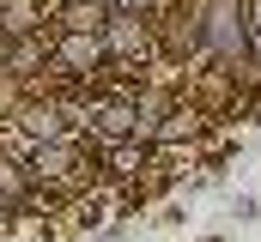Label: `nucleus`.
<instances>
[{"label": "nucleus", "instance_id": "nucleus-1", "mask_svg": "<svg viewBox=\"0 0 261 242\" xmlns=\"http://www.w3.org/2000/svg\"><path fill=\"white\" fill-rule=\"evenodd\" d=\"M200 43L219 49V55H237V49H243V0H206V12H200Z\"/></svg>", "mask_w": 261, "mask_h": 242}, {"label": "nucleus", "instance_id": "nucleus-2", "mask_svg": "<svg viewBox=\"0 0 261 242\" xmlns=\"http://www.w3.org/2000/svg\"><path fill=\"white\" fill-rule=\"evenodd\" d=\"M55 55H61V67H67V73H91V67L103 60V43H97L91 31H67Z\"/></svg>", "mask_w": 261, "mask_h": 242}, {"label": "nucleus", "instance_id": "nucleus-3", "mask_svg": "<svg viewBox=\"0 0 261 242\" xmlns=\"http://www.w3.org/2000/svg\"><path fill=\"white\" fill-rule=\"evenodd\" d=\"M18 121H24V133H31L37 145H43V139H61V127H67V121H61V109H24Z\"/></svg>", "mask_w": 261, "mask_h": 242}, {"label": "nucleus", "instance_id": "nucleus-4", "mask_svg": "<svg viewBox=\"0 0 261 242\" xmlns=\"http://www.w3.org/2000/svg\"><path fill=\"white\" fill-rule=\"evenodd\" d=\"M97 133H103V139H128L134 133V109L128 103H110V109L97 115Z\"/></svg>", "mask_w": 261, "mask_h": 242}, {"label": "nucleus", "instance_id": "nucleus-5", "mask_svg": "<svg viewBox=\"0 0 261 242\" xmlns=\"http://www.w3.org/2000/svg\"><path fill=\"white\" fill-rule=\"evenodd\" d=\"M97 6H103V0H97ZM97 6H67V24H73V31H97V24H103Z\"/></svg>", "mask_w": 261, "mask_h": 242}, {"label": "nucleus", "instance_id": "nucleus-6", "mask_svg": "<svg viewBox=\"0 0 261 242\" xmlns=\"http://www.w3.org/2000/svg\"><path fill=\"white\" fill-rule=\"evenodd\" d=\"M110 49H140V31H134V18H116V31H110Z\"/></svg>", "mask_w": 261, "mask_h": 242}, {"label": "nucleus", "instance_id": "nucleus-7", "mask_svg": "<svg viewBox=\"0 0 261 242\" xmlns=\"http://www.w3.org/2000/svg\"><path fill=\"white\" fill-rule=\"evenodd\" d=\"M0 194H6V200H12V194H24V176H18L12 164H0Z\"/></svg>", "mask_w": 261, "mask_h": 242}, {"label": "nucleus", "instance_id": "nucleus-8", "mask_svg": "<svg viewBox=\"0 0 261 242\" xmlns=\"http://www.w3.org/2000/svg\"><path fill=\"white\" fill-rule=\"evenodd\" d=\"M110 6H116V12H122V18H140V12H146V6H152V0H110Z\"/></svg>", "mask_w": 261, "mask_h": 242}, {"label": "nucleus", "instance_id": "nucleus-9", "mask_svg": "<svg viewBox=\"0 0 261 242\" xmlns=\"http://www.w3.org/2000/svg\"><path fill=\"white\" fill-rule=\"evenodd\" d=\"M249 37L261 43V0H249Z\"/></svg>", "mask_w": 261, "mask_h": 242}, {"label": "nucleus", "instance_id": "nucleus-10", "mask_svg": "<svg viewBox=\"0 0 261 242\" xmlns=\"http://www.w3.org/2000/svg\"><path fill=\"white\" fill-rule=\"evenodd\" d=\"M67 6H97V0H67Z\"/></svg>", "mask_w": 261, "mask_h": 242}, {"label": "nucleus", "instance_id": "nucleus-11", "mask_svg": "<svg viewBox=\"0 0 261 242\" xmlns=\"http://www.w3.org/2000/svg\"><path fill=\"white\" fill-rule=\"evenodd\" d=\"M0 218H6V194H0Z\"/></svg>", "mask_w": 261, "mask_h": 242}]
</instances>
